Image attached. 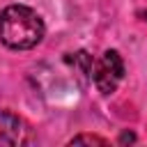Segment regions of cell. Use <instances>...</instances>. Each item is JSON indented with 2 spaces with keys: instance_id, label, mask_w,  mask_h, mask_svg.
<instances>
[{
  "instance_id": "6da1fadb",
  "label": "cell",
  "mask_w": 147,
  "mask_h": 147,
  "mask_svg": "<svg viewBox=\"0 0 147 147\" xmlns=\"http://www.w3.org/2000/svg\"><path fill=\"white\" fill-rule=\"evenodd\" d=\"M41 16L25 5H9L0 11V41L11 51H30L44 39Z\"/></svg>"
},
{
  "instance_id": "7a4b0ae2",
  "label": "cell",
  "mask_w": 147,
  "mask_h": 147,
  "mask_svg": "<svg viewBox=\"0 0 147 147\" xmlns=\"http://www.w3.org/2000/svg\"><path fill=\"white\" fill-rule=\"evenodd\" d=\"M124 78V62L117 51H106L96 62L92 71V80L101 94H113L117 85Z\"/></svg>"
},
{
  "instance_id": "3957f363",
  "label": "cell",
  "mask_w": 147,
  "mask_h": 147,
  "mask_svg": "<svg viewBox=\"0 0 147 147\" xmlns=\"http://www.w3.org/2000/svg\"><path fill=\"white\" fill-rule=\"evenodd\" d=\"M25 124L18 115L9 110H0V145L5 147H16L25 142Z\"/></svg>"
},
{
  "instance_id": "277c9868",
  "label": "cell",
  "mask_w": 147,
  "mask_h": 147,
  "mask_svg": "<svg viewBox=\"0 0 147 147\" xmlns=\"http://www.w3.org/2000/svg\"><path fill=\"white\" fill-rule=\"evenodd\" d=\"M69 145H108L103 138H99V136H90V133H80V136H74L71 140H69Z\"/></svg>"
},
{
  "instance_id": "5b68a950",
  "label": "cell",
  "mask_w": 147,
  "mask_h": 147,
  "mask_svg": "<svg viewBox=\"0 0 147 147\" xmlns=\"http://www.w3.org/2000/svg\"><path fill=\"white\" fill-rule=\"evenodd\" d=\"M117 142H119V145H129V142H136V133H133V131H122Z\"/></svg>"
},
{
  "instance_id": "8992f818",
  "label": "cell",
  "mask_w": 147,
  "mask_h": 147,
  "mask_svg": "<svg viewBox=\"0 0 147 147\" xmlns=\"http://www.w3.org/2000/svg\"><path fill=\"white\" fill-rule=\"evenodd\" d=\"M140 16H142V21H147V11H140Z\"/></svg>"
}]
</instances>
